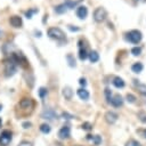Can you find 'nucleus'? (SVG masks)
I'll return each mask as SVG.
<instances>
[{"mask_svg": "<svg viewBox=\"0 0 146 146\" xmlns=\"http://www.w3.org/2000/svg\"><path fill=\"white\" fill-rule=\"evenodd\" d=\"M22 125H23V128H24V129H27V128H30V127H31V122H24Z\"/></svg>", "mask_w": 146, "mask_h": 146, "instance_id": "nucleus-37", "label": "nucleus"}, {"mask_svg": "<svg viewBox=\"0 0 146 146\" xmlns=\"http://www.w3.org/2000/svg\"><path fill=\"white\" fill-rule=\"evenodd\" d=\"M79 83H80L81 86H83V87H86V86H87V80H86L84 78H81V79L79 80Z\"/></svg>", "mask_w": 146, "mask_h": 146, "instance_id": "nucleus-35", "label": "nucleus"}, {"mask_svg": "<svg viewBox=\"0 0 146 146\" xmlns=\"http://www.w3.org/2000/svg\"><path fill=\"white\" fill-rule=\"evenodd\" d=\"M91 128H92V125L89 122H86V123L82 124V129H84V130H90Z\"/></svg>", "mask_w": 146, "mask_h": 146, "instance_id": "nucleus-34", "label": "nucleus"}, {"mask_svg": "<svg viewBox=\"0 0 146 146\" xmlns=\"http://www.w3.org/2000/svg\"><path fill=\"white\" fill-rule=\"evenodd\" d=\"M110 104H112L114 107H120V106H122V104H123V98H122V96L119 95V94L114 95V96L112 97Z\"/></svg>", "mask_w": 146, "mask_h": 146, "instance_id": "nucleus-13", "label": "nucleus"}, {"mask_svg": "<svg viewBox=\"0 0 146 146\" xmlns=\"http://www.w3.org/2000/svg\"><path fill=\"white\" fill-rule=\"evenodd\" d=\"M125 99H127L129 103H135V102H136V96L132 95V94H127Z\"/></svg>", "mask_w": 146, "mask_h": 146, "instance_id": "nucleus-29", "label": "nucleus"}, {"mask_svg": "<svg viewBox=\"0 0 146 146\" xmlns=\"http://www.w3.org/2000/svg\"><path fill=\"white\" fill-rule=\"evenodd\" d=\"M66 59H67V62H68V66H71V67H75V66H76L75 58H74V56H73L72 54H68V55L66 56Z\"/></svg>", "mask_w": 146, "mask_h": 146, "instance_id": "nucleus-23", "label": "nucleus"}, {"mask_svg": "<svg viewBox=\"0 0 146 146\" xmlns=\"http://www.w3.org/2000/svg\"><path fill=\"white\" fill-rule=\"evenodd\" d=\"M143 136L146 138V129H145V130H143Z\"/></svg>", "mask_w": 146, "mask_h": 146, "instance_id": "nucleus-39", "label": "nucleus"}, {"mask_svg": "<svg viewBox=\"0 0 146 146\" xmlns=\"http://www.w3.org/2000/svg\"><path fill=\"white\" fill-rule=\"evenodd\" d=\"M76 16L80 19H84L88 16V8L86 6H79L76 8Z\"/></svg>", "mask_w": 146, "mask_h": 146, "instance_id": "nucleus-11", "label": "nucleus"}, {"mask_svg": "<svg viewBox=\"0 0 146 146\" xmlns=\"http://www.w3.org/2000/svg\"><path fill=\"white\" fill-rule=\"evenodd\" d=\"M87 139L92 140L96 146H98V145L102 143V138H100V136H98V135H94V136H90V135H89V136L87 137Z\"/></svg>", "mask_w": 146, "mask_h": 146, "instance_id": "nucleus-21", "label": "nucleus"}, {"mask_svg": "<svg viewBox=\"0 0 146 146\" xmlns=\"http://www.w3.org/2000/svg\"><path fill=\"white\" fill-rule=\"evenodd\" d=\"M18 146H33V144L31 141H29V140H23V141L19 143Z\"/></svg>", "mask_w": 146, "mask_h": 146, "instance_id": "nucleus-31", "label": "nucleus"}, {"mask_svg": "<svg viewBox=\"0 0 146 146\" xmlns=\"http://www.w3.org/2000/svg\"><path fill=\"white\" fill-rule=\"evenodd\" d=\"M106 17H107V11L105 10L104 7H98V8L95 9V11H94V19H95V22L102 23V22H104L106 19Z\"/></svg>", "mask_w": 146, "mask_h": 146, "instance_id": "nucleus-4", "label": "nucleus"}, {"mask_svg": "<svg viewBox=\"0 0 146 146\" xmlns=\"http://www.w3.org/2000/svg\"><path fill=\"white\" fill-rule=\"evenodd\" d=\"M41 117H42V119H46V120L52 121V120L57 119V114H56V112H55L54 110H51V108H46V110L41 113Z\"/></svg>", "mask_w": 146, "mask_h": 146, "instance_id": "nucleus-8", "label": "nucleus"}, {"mask_svg": "<svg viewBox=\"0 0 146 146\" xmlns=\"http://www.w3.org/2000/svg\"><path fill=\"white\" fill-rule=\"evenodd\" d=\"M104 117H105V121H106L107 123H110V124H113V123H115V122L117 121V117H119V115H117L115 112H113V111H107V112L105 113Z\"/></svg>", "mask_w": 146, "mask_h": 146, "instance_id": "nucleus-9", "label": "nucleus"}, {"mask_svg": "<svg viewBox=\"0 0 146 146\" xmlns=\"http://www.w3.org/2000/svg\"><path fill=\"white\" fill-rule=\"evenodd\" d=\"M133 84L136 86V88L138 89V91H139L141 95L146 96V84H144V83H140L138 80H133Z\"/></svg>", "mask_w": 146, "mask_h": 146, "instance_id": "nucleus-14", "label": "nucleus"}, {"mask_svg": "<svg viewBox=\"0 0 146 146\" xmlns=\"http://www.w3.org/2000/svg\"><path fill=\"white\" fill-rule=\"evenodd\" d=\"M112 82H113V86L115 88H123L124 87V81L120 76H114V79H113Z\"/></svg>", "mask_w": 146, "mask_h": 146, "instance_id": "nucleus-18", "label": "nucleus"}, {"mask_svg": "<svg viewBox=\"0 0 146 146\" xmlns=\"http://www.w3.org/2000/svg\"><path fill=\"white\" fill-rule=\"evenodd\" d=\"M40 130H41V132H43V133H49L51 129H50L49 124L43 123V124H41V125H40Z\"/></svg>", "mask_w": 146, "mask_h": 146, "instance_id": "nucleus-24", "label": "nucleus"}, {"mask_svg": "<svg viewBox=\"0 0 146 146\" xmlns=\"http://www.w3.org/2000/svg\"><path fill=\"white\" fill-rule=\"evenodd\" d=\"M47 34H48V36H49L50 39H54V40H56V41H59V42L66 41L65 33H64L63 30L59 29V27H50V29H48Z\"/></svg>", "mask_w": 146, "mask_h": 146, "instance_id": "nucleus-1", "label": "nucleus"}, {"mask_svg": "<svg viewBox=\"0 0 146 146\" xmlns=\"http://www.w3.org/2000/svg\"><path fill=\"white\" fill-rule=\"evenodd\" d=\"M63 96L65 97V99L71 100L73 97V90L71 87H64L63 88Z\"/></svg>", "mask_w": 146, "mask_h": 146, "instance_id": "nucleus-15", "label": "nucleus"}, {"mask_svg": "<svg viewBox=\"0 0 146 146\" xmlns=\"http://www.w3.org/2000/svg\"><path fill=\"white\" fill-rule=\"evenodd\" d=\"M67 29H68L71 32H78V31H80V27H78V26H73V25H68Z\"/></svg>", "mask_w": 146, "mask_h": 146, "instance_id": "nucleus-33", "label": "nucleus"}, {"mask_svg": "<svg viewBox=\"0 0 146 146\" xmlns=\"http://www.w3.org/2000/svg\"><path fill=\"white\" fill-rule=\"evenodd\" d=\"M88 58L91 63H97L99 60V54L96 51V50H91L89 54H88Z\"/></svg>", "mask_w": 146, "mask_h": 146, "instance_id": "nucleus-17", "label": "nucleus"}, {"mask_svg": "<svg viewBox=\"0 0 146 146\" xmlns=\"http://www.w3.org/2000/svg\"><path fill=\"white\" fill-rule=\"evenodd\" d=\"M19 107L23 111H32L34 107V102L32 98H23L19 102Z\"/></svg>", "mask_w": 146, "mask_h": 146, "instance_id": "nucleus-6", "label": "nucleus"}, {"mask_svg": "<svg viewBox=\"0 0 146 146\" xmlns=\"http://www.w3.org/2000/svg\"><path fill=\"white\" fill-rule=\"evenodd\" d=\"M9 23H10V25L11 26H14V27H22V25H23V21H22V17H19V16H11L10 18H9Z\"/></svg>", "mask_w": 146, "mask_h": 146, "instance_id": "nucleus-12", "label": "nucleus"}, {"mask_svg": "<svg viewBox=\"0 0 146 146\" xmlns=\"http://www.w3.org/2000/svg\"><path fill=\"white\" fill-rule=\"evenodd\" d=\"M1 108H2V105H0V111H1Z\"/></svg>", "mask_w": 146, "mask_h": 146, "instance_id": "nucleus-40", "label": "nucleus"}, {"mask_svg": "<svg viewBox=\"0 0 146 146\" xmlns=\"http://www.w3.org/2000/svg\"><path fill=\"white\" fill-rule=\"evenodd\" d=\"M141 39H143V33L139 30H131L125 33V40L133 44H138L141 41Z\"/></svg>", "mask_w": 146, "mask_h": 146, "instance_id": "nucleus-3", "label": "nucleus"}, {"mask_svg": "<svg viewBox=\"0 0 146 146\" xmlns=\"http://www.w3.org/2000/svg\"><path fill=\"white\" fill-rule=\"evenodd\" d=\"M35 36L40 38V36H41V32H40V31H35Z\"/></svg>", "mask_w": 146, "mask_h": 146, "instance_id": "nucleus-38", "label": "nucleus"}, {"mask_svg": "<svg viewBox=\"0 0 146 146\" xmlns=\"http://www.w3.org/2000/svg\"><path fill=\"white\" fill-rule=\"evenodd\" d=\"M3 65H5V75H6L7 78L13 76V75L16 73L17 65H16L15 60H14L11 57H8L7 59H5Z\"/></svg>", "mask_w": 146, "mask_h": 146, "instance_id": "nucleus-2", "label": "nucleus"}, {"mask_svg": "<svg viewBox=\"0 0 146 146\" xmlns=\"http://www.w3.org/2000/svg\"><path fill=\"white\" fill-rule=\"evenodd\" d=\"M70 136H71V129H70L68 125H64V127H62L59 129L58 137L60 139H67V138H70Z\"/></svg>", "mask_w": 146, "mask_h": 146, "instance_id": "nucleus-10", "label": "nucleus"}, {"mask_svg": "<svg viewBox=\"0 0 146 146\" xmlns=\"http://www.w3.org/2000/svg\"><path fill=\"white\" fill-rule=\"evenodd\" d=\"M39 96H40V98H44L46 96H47V94H48V90L44 88V87H41L40 89H39Z\"/></svg>", "mask_w": 146, "mask_h": 146, "instance_id": "nucleus-26", "label": "nucleus"}, {"mask_svg": "<svg viewBox=\"0 0 146 146\" xmlns=\"http://www.w3.org/2000/svg\"><path fill=\"white\" fill-rule=\"evenodd\" d=\"M54 10H55V13H56V14L62 15V14H64V13H66V11H67V7H66V5H65V3H60V5L56 6Z\"/></svg>", "mask_w": 146, "mask_h": 146, "instance_id": "nucleus-19", "label": "nucleus"}, {"mask_svg": "<svg viewBox=\"0 0 146 146\" xmlns=\"http://www.w3.org/2000/svg\"><path fill=\"white\" fill-rule=\"evenodd\" d=\"M136 1H137V0H136Z\"/></svg>", "mask_w": 146, "mask_h": 146, "instance_id": "nucleus-42", "label": "nucleus"}, {"mask_svg": "<svg viewBox=\"0 0 146 146\" xmlns=\"http://www.w3.org/2000/svg\"><path fill=\"white\" fill-rule=\"evenodd\" d=\"M62 115L64 116V119H72V117H74L73 115H71V114H68V113H66V112H64Z\"/></svg>", "mask_w": 146, "mask_h": 146, "instance_id": "nucleus-36", "label": "nucleus"}, {"mask_svg": "<svg viewBox=\"0 0 146 146\" xmlns=\"http://www.w3.org/2000/svg\"><path fill=\"white\" fill-rule=\"evenodd\" d=\"M138 119H139L143 123H146V112L140 111V112L138 113Z\"/></svg>", "mask_w": 146, "mask_h": 146, "instance_id": "nucleus-28", "label": "nucleus"}, {"mask_svg": "<svg viewBox=\"0 0 146 146\" xmlns=\"http://www.w3.org/2000/svg\"><path fill=\"white\" fill-rule=\"evenodd\" d=\"M79 58L81 59V60H86L87 58H88V51H87V49H86V46H83V40L82 39H80L79 40Z\"/></svg>", "mask_w": 146, "mask_h": 146, "instance_id": "nucleus-7", "label": "nucleus"}, {"mask_svg": "<svg viewBox=\"0 0 146 146\" xmlns=\"http://www.w3.org/2000/svg\"><path fill=\"white\" fill-rule=\"evenodd\" d=\"M105 97H106V102L111 103V99H112V91H111V89H108V88L105 89Z\"/></svg>", "mask_w": 146, "mask_h": 146, "instance_id": "nucleus-27", "label": "nucleus"}, {"mask_svg": "<svg viewBox=\"0 0 146 146\" xmlns=\"http://www.w3.org/2000/svg\"><path fill=\"white\" fill-rule=\"evenodd\" d=\"M0 123H1V120H0Z\"/></svg>", "mask_w": 146, "mask_h": 146, "instance_id": "nucleus-41", "label": "nucleus"}, {"mask_svg": "<svg viewBox=\"0 0 146 146\" xmlns=\"http://www.w3.org/2000/svg\"><path fill=\"white\" fill-rule=\"evenodd\" d=\"M13 139L11 132L9 130H3L0 135V145L1 146H8Z\"/></svg>", "mask_w": 146, "mask_h": 146, "instance_id": "nucleus-5", "label": "nucleus"}, {"mask_svg": "<svg viewBox=\"0 0 146 146\" xmlns=\"http://www.w3.org/2000/svg\"><path fill=\"white\" fill-rule=\"evenodd\" d=\"M125 146H141V145H140V143H138L137 140L131 139V140H129V141L127 143V145H125Z\"/></svg>", "mask_w": 146, "mask_h": 146, "instance_id": "nucleus-30", "label": "nucleus"}, {"mask_svg": "<svg viewBox=\"0 0 146 146\" xmlns=\"http://www.w3.org/2000/svg\"><path fill=\"white\" fill-rule=\"evenodd\" d=\"M131 54L133 56H139L141 54V48L140 47H133V48H131Z\"/></svg>", "mask_w": 146, "mask_h": 146, "instance_id": "nucleus-25", "label": "nucleus"}, {"mask_svg": "<svg viewBox=\"0 0 146 146\" xmlns=\"http://www.w3.org/2000/svg\"><path fill=\"white\" fill-rule=\"evenodd\" d=\"M76 94H78V96L81 98V99H83V100H88L89 99V91L88 90H86V89H83V88H81V89H78L76 90Z\"/></svg>", "mask_w": 146, "mask_h": 146, "instance_id": "nucleus-16", "label": "nucleus"}, {"mask_svg": "<svg viewBox=\"0 0 146 146\" xmlns=\"http://www.w3.org/2000/svg\"><path fill=\"white\" fill-rule=\"evenodd\" d=\"M82 0H76V1H72V0H66L64 3L66 5V7H67V9H72V8H74L76 5H79L80 2H81Z\"/></svg>", "mask_w": 146, "mask_h": 146, "instance_id": "nucleus-22", "label": "nucleus"}, {"mask_svg": "<svg viewBox=\"0 0 146 146\" xmlns=\"http://www.w3.org/2000/svg\"><path fill=\"white\" fill-rule=\"evenodd\" d=\"M36 11H38V9L29 10V11H26V13H25V16H26L27 18H32V14H33V13H36Z\"/></svg>", "mask_w": 146, "mask_h": 146, "instance_id": "nucleus-32", "label": "nucleus"}, {"mask_svg": "<svg viewBox=\"0 0 146 146\" xmlns=\"http://www.w3.org/2000/svg\"><path fill=\"white\" fill-rule=\"evenodd\" d=\"M143 68H144V65L141 63H139V62H137V63L131 65V71L133 73H140L143 71Z\"/></svg>", "mask_w": 146, "mask_h": 146, "instance_id": "nucleus-20", "label": "nucleus"}]
</instances>
